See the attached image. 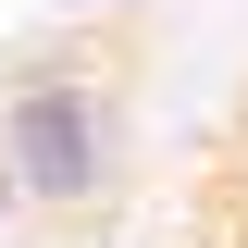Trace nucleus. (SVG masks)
<instances>
[{
	"label": "nucleus",
	"instance_id": "f257e3e1",
	"mask_svg": "<svg viewBox=\"0 0 248 248\" xmlns=\"http://www.w3.org/2000/svg\"><path fill=\"white\" fill-rule=\"evenodd\" d=\"M137 174V124H124V87L99 62H13L0 75V186H13V211L25 223H87L124 199Z\"/></svg>",
	"mask_w": 248,
	"mask_h": 248
},
{
	"label": "nucleus",
	"instance_id": "f03ea898",
	"mask_svg": "<svg viewBox=\"0 0 248 248\" xmlns=\"http://www.w3.org/2000/svg\"><path fill=\"white\" fill-rule=\"evenodd\" d=\"M62 13H149V0H62Z\"/></svg>",
	"mask_w": 248,
	"mask_h": 248
},
{
	"label": "nucleus",
	"instance_id": "7ed1b4c3",
	"mask_svg": "<svg viewBox=\"0 0 248 248\" xmlns=\"http://www.w3.org/2000/svg\"><path fill=\"white\" fill-rule=\"evenodd\" d=\"M0 223H25V211H13V186H0Z\"/></svg>",
	"mask_w": 248,
	"mask_h": 248
}]
</instances>
